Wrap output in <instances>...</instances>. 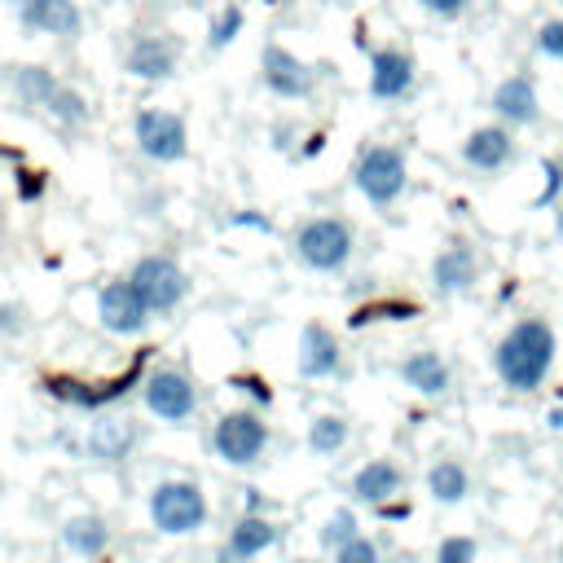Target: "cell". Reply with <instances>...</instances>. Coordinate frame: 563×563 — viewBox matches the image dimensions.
<instances>
[{"mask_svg":"<svg viewBox=\"0 0 563 563\" xmlns=\"http://www.w3.org/2000/svg\"><path fill=\"white\" fill-rule=\"evenodd\" d=\"M554 330L545 317H519L493 347V369L510 391H537L554 365Z\"/></svg>","mask_w":563,"mask_h":563,"instance_id":"obj_1","label":"cell"},{"mask_svg":"<svg viewBox=\"0 0 563 563\" xmlns=\"http://www.w3.org/2000/svg\"><path fill=\"white\" fill-rule=\"evenodd\" d=\"M352 185L361 189V198L369 207H391L405 185H409V167H405V154L396 145H365L356 154V167H352Z\"/></svg>","mask_w":563,"mask_h":563,"instance_id":"obj_2","label":"cell"},{"mask_svg":"<svg viewBox=\"0 0 563 563\" xmlns=\"http://www.w3.org/2000/svg\"><path fill=\"white\" fill-rule=\"evenodd\" d=\"M150 523L163 537H189L207 523V497L194 479H163L150 493Z\"/></svg>","mask_w":563,"mask_h":563,"instance_id":"obj_3","label":"cell"},{"mask_svg":"<svg viewBox=\"0 0 563 563\" xmlns=\"http://www.w3.org/2000/svg\"><path fill=\"white\" fill-rule=\"evenodd\" d=\"M352 224L339 220V216H312L299 224L295 233V255L312 268V273H339L347 260H352Z\"/></svg>","mask_w":563,"mask_h":563,"instance_id":"obj_4","label":"cell"},{"mask_svg":"<svg viewBox=\"0 0 563 563\" xmlns=\"http://www.w3.org/2000/svg\"><path fill=\"white\" fill-rule=\"evenodd\" d=\"M128 282L136 286V295L145 299L150 312H176L189 295V277L172 255H141L132 264Z\"/></svg>","mask_w":563,"mask_h":563,"instance_id":"obj_5","label":"cell"},{"mask_svg":"<svg viewBox=\"0 0 563 563\" xmlns=\"http://www.w3.org/2000/svg\"><path fill=\"white\" fill-rule=\"evenodd\" d=\"M132 136H136V150L154 163H180L189 154V132H185V119L176 110H163V106H145L132 114Z\"/></svg>","mask_w":563,"mask_h":563,"instance_id":"obj_6","label":"cell"},{"mask_svg":"<svg viewBox=\"0 0 563 563\" xmlns=\"http://www.w3.org/2000/svg\"><path fill=\"white\" fill-rule=\"evenodd\" d=\"M211 449L220 462L229 466H251L260 462V453L268 449V422L255 413V409H233L216 422L211 431Z\"/></svg>","mask_w":563,"mask_h":563,"instance_id":"obj_7","label":"cell"},{"mask_svg":"<svg viewBox=\"0 0 563 563\" xmlns=\"http://www.w3.org/2000/svg\"><path fill=\"white\" fill-rule=\"evenodd\" d=\"M145 409L154 418L172 422V427L176 422H189L194 409H198V391H194L189 374H180V369H154L145 378Z\"/></svg>","mask_w":563,"mask_h":563,"instance_id":"obj_8","label":"cell"},{"mask_svg":"<svg viewBox=\"0 0 563 563\" xmlns=\"http://www.w3.org/2000/svg\"><path fill=\"white\" fill-rule=\"evenodd\" d=\"M180 66V40L154 31V35H136L123 53V70L132 79H145V84H158V79H172Z\"/></svg>","mask_w":563,"mask_h":563,"instance_id":"obj_9","label":"cell"},{"mask_svg":"<svg viewBox=\"0 0 563 563\" xmlns=\"http://www.w3.org/2000/svg\"><path fill=\"white\" fill-rule=\"evenodd\" d=\"M260 75H264L268 92H277L282 101H303V97H312V84H317L312 66L299 62V57H295L290 48H282V44H264V53H260Z\"/></svg>","mask_w":563,"mask_h":563,"instance_id":"obj_10","label":"cell"},{"mask_svg":"<svg viewBox=\"0 0 563 563\" xmlns=\"http://www.w3.org/2000/svg\"><path fill=\"white\" fill-rule=\"evenodd\" d=\"M97 321L110 330V334H141L145 321H150V308L145 299L136 295V286L128 277L119 282H106L97 290Z\"/></svg>","mask_w":563,"mask_h":563,"instance_id":"obj_11","label":"cell"},{"mask_svg":"<svg viewBox=\"0 0 563 563\" xmlns=\"http://www.w3.org/2000/svg\"><path fill=\"white\" fill-rule=\"evenodd\" d=\"M413 57L396 44H383L369 53V97L374 101H400L413 92Z\"/></svg>","mask_w":563,"mask_h":563,"instance_id":"obj_12","label":"cell"},{"mask_svg":"<svg viewBox=\"0 0 563 563\" xmlns=\"http://www.w3.org/2000/svg\"><path fill=\"white\" fill-rule=\"evenodd\" d=\"M13 13H18V22H22V31H35V35H79V26H84V13H79V4L75 0H4Z\"/></svg>","mask_w":563,"mask_h":563,"instance_id":"obj_13","label":"cell"},{"mask_svg":"<svg viewBox=\"0 0 563 563\" xmlns=\"http://www.w3.org/2000/svg\"><path fill=\"white\" fill-rule=\"evenodd\" d=\"M510 158H515V132L501 119L484 123V128H471L466 141H462V163L475 167V172H501Z\"/></svg>","mask_w":563,"mask_h":563,"instance_id":"obj_14","label":"cell"},{"mask_svg":"<svg viewBox=\"0 0 563 563\" xmlns=\"http://www.w3.org/2000/svg\"><path fill=\"white\" fill-rule=\"evenodd\" d=\"M493 114L506 123V128H528L541 119V97H537V84L532 75H506L497 88H493Z\"/></svg>","mask_w":563,"mask_h":563,"instance_id":"obj_15","label":"cell"},{"mask_svg":"<svg viewBox=\"0 0 563 563\" xmlns=\"http://www.w3.org/2000/svg\"><path fill=\"white\" fill-rule=\"evenodd\" d=\"M339 365H343V352H339L334 330L321 321H308L299 330V374L303 378H330V374H339Z\"/></svg>","mask_w":563,"mask_h":563,"instance_id":"obj_16","label":"cell"},{"mask_svg":"<svg viewBox=\"0 0 563 563\" xmlns=\"http://www.w3.org/2000/svg\"><path fill=\"white\" fill-rule=\"evenodd\" d=\"M475 277H479V260H475V251L466 242H449L431 260V282H435L440 295H462V290L475 286Z\"/></svg>","mask_w":563,"mask_h":563,"instance_id":"obj_17","label":"cell"},{"mask_svg":"<svg viewBox=\"0 0 563 563\" xmlns=\"http://www.w3.org/2000/svg\"><path fill=\"white\" fill-rule=\"evenodd\" d=\"M132 444H136V422L132 418H97L88 440H84L88 457H97V462H123L132 453Z\"/></svg>","mask_w":563,"mask_h":563,"instance_id":"obj_18","label":"cell"},{"mask_svg":"<svg viewBox=\"0 0 563 563\" xmlns=\"http://www.w3.org/2000/svg\"><path fill=\"white\" fill-rule=\"evenodd\" d=\"M57 75L48 70V66H40V62H18V66H9V88H13V97L22 101V106H31V110H44L48 106V97L57 92Z\"/></svg>","mask_w":563,"mask_h":563,"instance_id":"obj_19","label":"cell"},{"mask_svg":"<svg viewBox=\"0 0 563 563\" xmlns=\"http://www.w3.org/2000/svg\"><path fill=\"white\" fill-rule=\"evenodd\" d=\"M396 493H400V466L387 462V457H374V462H365V466L352 475V497H356V501L378 506V501H387V497H396Z\"/></svg>","mask_w":563,"mask_h":563,"instance_id":"obj_20","label":"cell"},{"mask_svg":"<svg viewBox=\"0 0 563 563\" xmlns=\"http://www.w3.org/2000/svg\"><path fill=\"white\" fill-rule=\"evenodd\" d=\"M400 378L418 391V396H444L449 391V365L440 352H413L400 361Z\"/></svg>","mask_w":563,"mask_h":563,"instance_id":"obj_21","label":"cell"},{"mask_svg":"<svg viewBox=\"0 0 563 563\" xmlns=\"http://www.w3.org/2000/svg\"><path fill=\"white\" fill-rule=\"evenodd\" d=\"M277 541V523L273 519H264V515H242L238 523H233V532H229V550L238 554V559H255V554H264L268 545Z\"/></svg>","mask_w":563,"mask_h":563,"instance_id":"obj_22","label":"cell"},{"mask_svg":"<svg viewBox=\"0 0 563 563\" xmlns=\"http://www.w3.org/2000/svg\"><path fill=\"white\" fill-rule=\"evenodd\" d=\"M62 541H66L70 554L97 559V554L110 545V528H106V519H97V515H75V519H66Z\"/></svg>","mask_w":563,"mask_h":563,"instance_id":"obj_23","label":"cell"},{"mask_svg":"<svg viewBox=\"0 0 563 563\" xmlns=\"http://www.w3.org/2000/svg\"><path fill=\"white\" fill-rule=\"evenodd\" d=\"M466 488H471V475H466V466L453 462V457H440V462L427 471V493H431L440 506H457V501L466 497Z\"/></svg>","mask_w":563,"mask_h":563,"instance_id":"obj_24","label":"cell"},{"mask_svg":"<svg viewBox=\"0 0 563 563\" xmlns=\"http://www.w3.org/2000/svg\"><path fill=\"white\" fill-rule=\"evenodd\" d=\"M62 128H84L88 123V97L79 92V88H66V84H57V92L48 97V106H44Z\"/></svg>","mask_w":563,"mask_h":563,"instance_id":"obj_25","label":"cell"},{"mask_svg":"<svg viewBox=\"0 0 563 563\" xmlns=\"http://www.w3.org/2000/svg\"><path fill=\"white\" fill-rule=\"evenodd\" d=\"M242 22H246V13H242L238 4H220V9L211 13V22H207V48H211V53L229 48V44L242 35Z\"/></svg>","mask_w":563,"mask_h":563,"instance_id":"obj_26","label":"cell"},{"mask_svg":"<svg viewBox=\"0 0 563 563\" xmlns=\"http://www.w3.org/2000/svg\"><path fill=\"white\" fill-rule=\"evenodd\" d=\"M343 444H347V422L339 413L312 418V427H308V449L312 453H339Z\"/></svg>","mask_w":563,"mask_h":563,"instance_id":"obj_27","label":"cell"},{"mask_svg":"<svg viewBox=\"0 0 563 563\" xmlns=\"http://www.w3.org/2000/svg\"><path fill=\"white\" fill-rule=\"evenodd\" d=\"M413 312H418V303H409V299H383V303L356 308L347 321H352V325H365V321H378V317H387V321H405V317H413Z\"/></svg>","mask_w":563,"mask_h":563,"instance_id":"obj_28","label":"cell"},{"mask_svg":"<svg viewBox=\"0 0 563 563\" xmlns=\"http://www.w3.org/2000/svg\"><path fill=\"white\" fill-rule=\"evenodd\" d=\"M356 528H361V523H356V515L343 506V510H334V515L325 519V528L317 532V541H321L325 550H339L343 541H352V537H356Z\"/></svg>","mask_w":563,"mask_h":563,"instance_id":"obj_29","label":"cell"},{"mask_svg":"<svg viewBox=\"0 0 563 563\" xmlns=\"http://www.w3.org/2000/svg\"><path fill=\"white\" fill-rule=\"evenodd\" d=\"M541 176H545V185H541V194L532 198L537 211H545V207L559 202V194H563V158H545V163H541Z\"/></svg>","mask_w":563,"mask_h":563,"instance_id":"obj_30","label":"cell"},{"mask_svg":"<svg viewBox=\"0 0 563 563\" xmlns=\"http://www.w3.org/2000/svg\"><path fill=\"white\" fill-rule=\"evenodd\" d=\"M475 554H479L475 537H444L435 550V563H475Z\"/></svg>","mask_w":563,"mask_h":563,"instance_id":"obj_31","label":"cell"},{"mask_svg":"<svg viewBox=\"0 0 563 563\" xmlns=\"http://www.w3.org/2000/svg\"><path fill=\"white\" fill-rule=\"evenodd\" d=\"M334 563H383V559H378V545L356 532L352 541H343V545L334 550Z\"/></svg>","mask_w":563,"mask_h":563,"instance_id":"obj_32","label":"cell"},{"mask_svg":"<svg viewBox=\"0 0 563 563\" xmlns=\"http://www.w3.org/2000/svg\"><path fill=\"white\" fill-rule=\"evenodd\" d=\"M537 48H541L545 57L563 62V18H545V22L537 26Z\"/></svg>","mask_w":563,"mask_h":563,"instance_id":"obj_33","label":"cell"},{"mask_svg":"<svg viewBox=\"0 0 563 563\" xmlns=\"http://www.w3.org/2000/svg\"><path fill=\"white\" fill-rule=\"evenodd\" d=\"M431 18H440V22H453V18H462L466 9H471V0H418Z\"/></svg>","mask_w":563,"mask_h":563,"instance_id":"obj_34","label":"cell"},{"mask_svg":"<svg viewBox=\"0 0 563 563\" xmlns=\"http://www.w3.org/2000/svg\"><path fill=\"white\" fill-rule=\"evenodd\" d=\"M18 194H22V202H35V198L44 194V172L22 167V172H18Z\"/></svg>","mask_w":563,"mask_h":563,"instance_id":"obj_35","label":"cell"},{"mask_svg":"<svg viewBox=\"0 0 563 563\" xmlns=\"http://www.w3.org/2000/svg\"><path fill=\"white\" fill-rule=\"evenodd\" d=\"M233 387H242V391H251L260 405H268L273 400V391H268V383L264 378H255V374H242V378H233Z\"/></svg>","mask_w":563,"mask_h":563,"instance_id":"obj_36","label":"cell"},{"mask_svg":"<svg viewBox=\"0 0 563 563\" xmlns=\"http://www.w3.org/2000/svg\"><path fill=\"white\" fill-rule=\"evenodd\" d=\"M229 224H238V229H260V233H268V229H273V224H268L264 216H255V211H238Z\"/></svg>","mask_w":563,"mask_h":563,"instance_id":"obj_37","label":"cell"},{"mask_svg":"<svg viewBox=\"0 0 563 563\" xmlns=\"http://www.w3.org/2000/svg\"><path fill=\"white\" fill-rule=\"evenodd\" d=\"M378 515H383V519H405V515H409V501H391V497H387V501H378Z\"/></svg>","mask_w":563,"mask_h":563,"instance_id":"obj_38","label":"cell"},{"mask_svg":"<svg viewBox=\"0 0 563 563\" xmlns=\"http://www.w3.org/2000/svg\"><path fill=\"white\" fill-rule=\"evenodd\" d=\"M242 506H246V515H260V510H264V493H260V488H246V493H242Z\"/></svg>","mask_w":563,"mask_h":563,"instance_id":"obj_39","label":"cell"},{"mask_svg":"<svg viewBox=\"0 0 563 563\" xmlns=\"http://www.w3.org/2000/svg\"><path fill=\"white\" fill-rule=\"evenodd\" d=\"M22 321H18V308H0V334H13Z\"/></svg>","mask_w":563,"mask_h":563,"instance_id":"obj_40","label":"cell"},{"mask_svg":"<svg viewBox=\"0 0 563 563\" xmlns=\"http://www.w3.org/2000/svg\"><path fill=\"white\" fill-rule=\"evenodd\" d=\"M321 145H325V136L317 132V136H308V145H303V154H321Z\"/></svg>","mask_w":563,"mask_h":563,"instance_id":"obj_41","label":"cell"},{"mask_svg":"<svg viewBox=\"0 0 563 563\" xmlns=\"http://www.w3.org/2000/svg\"><path fill=\"white\" fill-rule=\"evenodd\" d=\"M211 563H246V559H238V554H233V550H229V545H224V550H220V554H216V559H211Z\"/></svg>","mask_w":563,"mask_h":563,"instance_id":"obj_42","label":"cell"},{"mask_svg":"<svg viewBox=\"0 0 563 563\" xmlns=\"http://www.w3.org/2000/svg\"><path fill=\"white\" fill-rule=\"evenodd\" d=\"M545 422H550L554 431H563V405H559V409H550V418H545Z\"/></svg>","mask_w":563,"mask_h":563,"instance_id":"obj_43","label":"cell"},{"mask_svg":"<svg viewBox=\"0 0 563 563\" xmlns=\"http://www.w3.org/2000/svg\"><path fill=\"white\" fill-rule=\"evenodd\" d=\"M554 233H559V242H563V211H559V220H554Z\"/></svg>","mask_w":563,"mask_h":563,"instance_id":"obj_44","label":"cell"},{"mask_svg":"<svg viewBox=\"0 0 563 563\" xmlns=\"http://www.w3.org/2000/svg\"><path fill=\"white\" fill-rule=\"evenodd\" d=\"M172 4H198V0H172Z\"/></svg>","mask_w":563,"mask_h":563,"instance_id":"obj_45","label":"cell"},{"mask_svg":"<svg viewBox=\"0 0 563 563\" xmlns=\"http://www.w3.org/2000/svg\"><path fill=\"white\" fill-rule=\"evenodd\" d=\"M260 4H277V0H260Z\"/></svg>","mask_w":563,"mask_h":563,"instance_id":"obj_46","label":"cell"},{"mask_svg":"<svg viewBox=\"0 0 563 563\" xmlns=\"http://www.w3.org/2000/svg\"><path fill=\"white\" fill-rule=\"evenodd\" d=\"M0 154H9V150H4V145H0Z\"/></svg>","mask_w":563,"mask_h":563,"instance_id":"obj_47","label":"cell"},{"mask_svg":"<svg viewBox=\"0 0 563 563\" xmlns=\"http://www.w3.org/2000/svg\"><path fill=\"white\" fill-rule=\"evenodd\" d=\"M559 396H563V387H559Z\"/></svg>","mask_w":563,"mask_h":563,"instance_id":"obj_48","label":"cell"},{"mask_svg":"<svg viewBox=\"0 0 563 563\" xmlns=\"http://www.w3.org/2000/svg\"><path fill=\"white\" fill-rule=\"evenodd\" d=\"M198 4H202V0H198Z\"/></svg>","mask_w":563,"mask_h":563,"instance_id":"obj_49","label":"cell"}]
</instances>
